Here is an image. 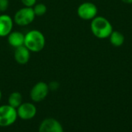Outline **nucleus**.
<instances>
[{"label": "nucleus", "instance_id": "obj_15", "mask_svg": "<svg viewBox=\"0 0 132 132\" xmlns=\"http://www.w3.org/2000/svg\"><path fill=\"white\" fill-rule=\"evenodd\" d=\"M9 5V0H0V12H5Z\"/></svg>", "mask_w": 132, "mask_h": 132}, {"label": "nucleus", "instance_id": "obj_1", "mask_svg": "<svg viewBox=\"0 0 132 132\" xmlns=\"http://www.w3.org/2000/svg\"><path fill=\"white\" fill-rule=\"evenodd\" d=\"M90 30L98 39H107L114 30L111 22L105 17L97 16L90 20Z\"/></svg>", "mask_w": 132, "mask_h": 132}, {"label": "nucleus", "instance_id": "obj_14", "mask_svg": "<svg viewBox=\"0 0 132 132\" xmlns=\"http://www.w3.org/2000/svg\"><path fill=\"white\" fill-rule=\"evenodd\" d=\"M32 9L36 16H42L45 15L47 12V7L43 3H36L32 7Z\"/></svg>", "mask_w": 132, "mask_h": 132}, {"label": "nucleus", "instance_id": "obj_16", "mask_svg": "<svg viewBox=\"0 0 132 132\" xmlns=\"http://www.w3.org/2000/svg\"><path fill=\"white\" fill-rule=\"evenodd\" d=\"M25 7H33L36 4V0H20Z\"/></svg>", "mask_w": 132, "mask_h": 132}, {"label": "nucleus", "instance_id": "obj_5", "mask_svg": "<svg viewBox=\"0 0 132 132\" xmlns=\"http://www.w3.org/2000/svg\"><path fill=\"white\" fill-rule=\"evenodd\" d=\"M77 13L83 20H92L97 16L98 9L94 3L91 2H85L77 7Z\"/></svg>", "mask_w": 132, "mask_h": 132}, {"label": "nucleus", "instance_id": "obj_13", "mask_svg": "<svg viewBox=\"0 0 132 132\" xmlns=\"http://www.w3.org/2000/svg\"><path fill=\"white\" fill-rule=\"evenodd\" d=\"M22 103V94L19 92H12L8 98V104L17 109Z\"/></svg>", "mask_w": 132, "mask_h": 132}, {"label": "nucleus", "instance_id": "obj_17", "mask_svg": "<svg viewBox=\"0 0 132 132\" xmlns=\"http://www.w3.org/2000/svg\"><path fill=\"white\" fill-rule=\"evenodd\" d=\"M49 89H50V91H55V90H57L58 88L60 87V84L58 82L56 81H52L50 82L49 84Z\"/></svg>", "mask_w": 132, "mask_h": 132}, {"label": "nucleus", "instance_id": "obj_10", "mask_svg": "<svg viewBox=\"0 0 132 132\" xmlns=\"http://www.w3.org/2000/svg\"><path fill=\"white\" fill-rule=\"evenodd\" d=\"M30 51L24 45L15 48L14 58L16 63L21 65H26L30 59Z\"/></svg>", "mask_w": 132, "mask_h": 132}, {"label": "nucleus", "instance_id": "obj_11", "mask_svg": "<svg viewBox=\"0 0 132 132\" xmlns=\"http://www.w3.org/2000/svg\"><path fill=\"white\" fill-rule=\"evenodd\" d=\"M8 43L9 44L14 47H19L24 45V40H25V34L19 31H12L8 36Z\"/></svg>", "mask_w": 132, "mask_h": 132}, {"label": "nucleus", "instance_id": "obj_9", "mask_svg": "<svg viewBox=\"0 0 132 132\" xmlns=\"http://www.w3.org/2000/svg\"><path fill=\"white\" fill-rule=\"evenodd\" d=\"M14 20L7 14L0 15V37H7L13 29Z\"/></svg>", "mask_w": 132, "mask_h": 132}, {"label": "nucleus", "instance_id": "obj_12", "mask_svg": "<svg viewBox=\"0 0 132 132\" xmlns=\"http://www.w3.org/2000/svg\"><path fill=\"white\" fill-rule=\"evenodd\" d=\"M108 38L111 45L116 47H119L122 46L125 40V37L124 34L118 30H113Z\"/></svg>", "mask_w": 132, "mask_h": 132}, {"label": "nucleus", "instance_id": "obj_19", "mask_svg": "<svg viewBox=\"0 0 132 132\" xmlns=\"http://www.w3.org/2000/svg\"><path fill=\"white\" fill-rule=\"evenodd\" d=\"M2 91L0 89V100H2Z\"/></svg>", "mask_w": 132, "mask_h": 132}, {"label": "nucleus", "instance_id": "obj_3", "mask_svg": "<svg viewBox=\"0 0 132 132\" xmlns=\"http://www.w3.org/2000/svg\"><path fill=\"white\" fill-rule=\"evenodd\" d=\"M36 18L32 7H22L19 9L14 15V23L20 26H25L31 24Z\"/></svg>", "mask_w": 132, "mask_h": 132}, {"label": "nucleus", "instance_id": "obj_18", "mask_svg": "<svg viewBox=\"0 0 132 132\" xmlns=\"http://www.w3.org/2000/svg\"><path fill=\"white\" fill-rule=\"evenodd\" d=\"M121 1L125 4H129V5L132 4V0H121Z\"/></svg>", "mask_w": 132, "mask_h": 132}, {"label": "nucleus", "instance_id": "obj_8", "mask_svg": "<svg viewBox=\"0 0 132 132\" xmlns=\"http://www.w3.org/2000/svg\"><path fill=\"white\" fill-rule=\"evenodd\" d=\"M39 132H64V131L59 121L54 118H46L39 124Z\"/></svg>", "mask_w": 132, "mask_h": 132}, {"label": "nucleus", "instance_id": "obj_7", "mask_svg": "<svg viewBox=\"0 0 132 132\" xmlns=\"http://www.w3.org/2000/svg\"><path fill=\"white\" fill-rule=\"evenodd\" d=\"M16 110H17L18 117L25 121L32 119L33 117H35L37 113L36 107L33 103L29 102L22 103L16 109Z\"/></svg>", "mask_w": 132, "mask_h": 132}, {"label": "nucleus", "instance_id": "obj_6", "mask_svg": "<svg viewBox=\"0 0 132 132\" xmlns=\"http://www.w3.org/2000/svg\"><path fill=\"white\" fill-rule=\"evenodd\" d=\"M50 92L49 86L45 82H39L36 83L30 90L29 96L35 103H39L44 100Z\"/></svg>", "mask_w": 132, "mask_h": 132}, {"label": "nucleus", "instance_id": "obj_2", "mask_svg": "<svg viewBox=\"0 0 132 132\" xmlns=\"http://www.w3.org/2000/svg\"><path fill=\"white\" fill-rule=\"evenodd\" d=\"M46 45V38L44 34L38 30H31L25 34L24 46L30 52L38 53L43 50Z\"/></svg>", "mask_w": 132, "mask_h": 132}, {"label": "nucleus", "instance_id": "obj_4", "mask_svg": "<svg viewBox=\"0 0 132 132\" xmlns=\"http://www.w3.org/2000/svg\"><path fill=\"white\" fill-rule=\"evenodd\" d=\"M17 110L10 105L0 106V127H9L17 120Z\"/></svg>", "mask_w": 132, "mask_h": 132}]
</instances>
